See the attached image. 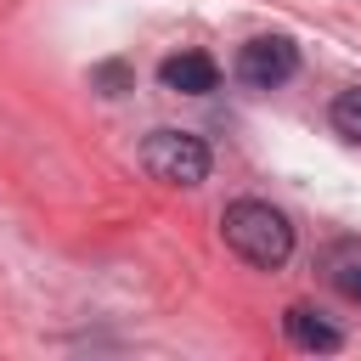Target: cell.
Returning <instances> with one entry per match:
<instances>
[{
  "instance_id": "7",
  "label": "cell",
  "mask_w": 361,
  "mask_h": 361,
  "mask_svg": "<svg viewBox=\"0 0 361 361\" xmlns=\"http://www.w3.org/2000/svg\"><path fill=\"white\" fill-rule=\"evenodd\" d=\"M333 130L361 147V85H350V90L333 96Z\"/></svg>"
},
{
  "instance_id": "3",
  "label": "cell",
  "mask_w": 361,
  "mask_h": 361,
  "mask_svg": "<svg viewBox=\"0 0 361 361\" xmlns=\"http://www.w3.org/2000/svg\"><path fill=\"white\" fill-rule=\"evenodd\" d=\"M293 68H299V51H293V39H282V34H259V39H248V45L237 51V79H243L248 90H276V85L293 79Z\"/></svg>"
},
{
  "instance_id": "1",
  "label": "cell",
  "mask_w": 361,
  "mask_h": 361,
  "mask_svg": "<svg viewBox=\"0 0 361 361\" xmlns=\"http://www.w3.org/2000/svg\"><path fill=\"white\" fill-rule=\"evenodd\" d=\"M220 237H226V248H231L237 259H248V265H259V271H276V265H288V254H293V226H288V214L271 209V203H259V197L226 203Z\"/></svg>"
},
{
  "instance_id": "4",
  "label": "cell",
  "mask_w": 361,
  "mask_h": 361,
  "mask_svg": "<svg viewBox=\"0 0 361 361\" xmlns=\"http://www.w3.org/2000/svg\"><path fill=\"white\" fill-rule=\"evenodd\" d=\"M158 85L175 90V96H209V90L220 85V68H214V56H203V51H180V56H164Z\"/></svg>"
},
{
  "instance_id": "6",
  "label": "cell",
  "mask_w": 361,
  "mask_h": 361,
  "mask_svg": "<svg viewBox=\"0 0 361 361\" xmlns=\"http://www.w3.org/2000/svg\"><path fill=\"white\" fill-rule=\"evenodd\" d=\"M327 276H333V288H338L350 305H361V243H338V248L327 254Z\"/></svg>"
},
{
  "instance_id": "2",
  "label": "cell",
  "mask_w": 361,
  "mask_h": 361,
  "mask_svg": "<svg viewBox=\"0 0 361 361\" xmlns=\"http://www.w3.org/2000/svg\"><path fill=\"white\" fill-rule=\"evenodd\" d=\"M141 164L164 186H203L209 180V147L192 130H152L141 147Z\"/></svg>"
},
{
  "instance_id": "5",
  "label": "cell",
  "mask_w": 361,
  "mask_h": 361,
  "mask_svg": "<svg viewBox=\"0 0 361 361\" xmlns=\"http://www.w3.org/2000/svg\"><path fill=\"white\" fill-rule=\"evenodd\" d=\"M282 333H288L299 350H322V355L344 344V333H338L333 322H322L310 305H288V316H282Z\"/></svg>"
}]
</instances>
